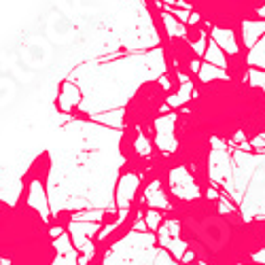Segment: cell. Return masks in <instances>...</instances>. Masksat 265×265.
<instances>
[{"instance_id":"1","label":"cell","mask_w":265,"mask_h":265,"mask_svg":"<svg viewBox=\"0 0 265 265\" xmlns=\"http://www.w3.org/2000/svg\"><path fill=\"white\" fill-rule=\"evenodd\" d=\"M170 199V208L159 210V223L178 225V240L185 242L191 265H261L255 255L265 250V218L246 221L238 212L223 210L217 199Z\"/></svg>"}]
</instances>
